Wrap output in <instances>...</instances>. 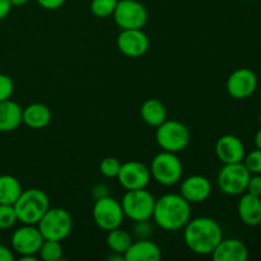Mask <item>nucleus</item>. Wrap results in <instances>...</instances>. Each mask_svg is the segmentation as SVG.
Returning a JSON list of instances; mask_svg holds the SVG:
<instances>
[{
	"instance_id": "27",
	"label": "nucleus",
	"mask_w": 261,
	"mask_h": 261,
	"mask_svg": "<svg viewBox=\"0 0 261 261\" xmlns=\"http://www.w3.org/2000/svg\"><path fill=\"white\" fill-rule=\"evenodd\" d=\"M121 162L115 157H106L99 163V172L107 178H116L119 175Z\"/></svg>"
},
{
	"instance_id": "5",
	"label": "nucleus",
	"mask_w": 261,
	"mask_h": 261,
	"mask_svg": "<svg viewBox=\"0 0 261 261\" xmlns=\"http://www.w3.org/2000/svg\"><path fill=\"white\" fill-rule=\"evenodd\" d=\"M150 176L155 182L163 186H173L180 182L184 167L177 153L162 150L150 163Z\"/></svg>"
},
{
	"instance_id": "32",
	"label": "nucleus",
	"mask_w": 261,
	"mask_h": 261,
	"mask_svg": "<svg viewBox=\"0 0 261 261\" xmlns=\"http://www.w3.org/2000/svg\"><path fill=\"white\" fill-rule=\"evenodd\" d=\"M246 193H250V194H252V195L260 196L261 198V175L250 176L249 184H247Z\"/></svg>"
},
{
	"instance_id": "36",
	"label": "nucleus",
	"mask_w": 261,
	"mask_h": 261,
	"mask_svg": "<svg viewBox=\"0 0 261 261\" xmlns=\"http://www.w3.org/2000/svg\"><path fill=\"white\" fill-rule=\"evenodd\" d=\"M0 261H14V254L7 246L0 245Z\"/></svg>"
},
{
	"instance_id": "26",
	"label": "nucleus",
	"mask_w": 261,
	"mask_h": 261,
	"mask_svg": "<svg viewBox=\"0 0 261 261\" xmlns=\"http://www.w3.org/2000/svg\"><path fill=\"white\" fill-rule=\"evenodd\" d=\"M119 0H92L91 12L97 18H107L114 14Z\"/></svg>"
},
{
	"instance_id": "2",
	"label": "nucleus",
	"mask_w": 261,
	"mask_h": 261,
	"mask_svg": "<svg viewBox=\"0 0 261 261\" xmlns=\"http://www.w3.org/2000/svg\"><path fill=\"white\" fill-rule=\"evenodd\" d=\"M152 218L165 231H178L191 219V204L180 194H165L155 199Z\"/></svg>"
},
{
	"instance_id": "14",
	"label": "nucleus",
	"mask_w": 261,
	"mask_h": 261,
	"mask_svg": "<svg viewBox=\"0 0 261 261\" xmlns=\"http://www.w3.org/2000/svg\"><path fill=\"white\" fill-rule=\"evenodd\" d=\"M117 48L120 53L129 58H140L149 48V37L147 33L139 30H121L117 36Z\"/></svg>"
},
{
	"instance_id": "16",
	"label": "nucleus",
	"mask_w": 261,
	"mask_h": 261,
	"mask_svg": "<svg viewBox=\"0 0 261 261\" xmlns=\"http://www.w3.org/2000/svg\"><path fill=\"white\" fill-rule=\"evenodd\" d=\"M212 184L205 176L193 175L181 182L180 195L190 204L203 203L211 196Z\"/></svg>"
},
{
	"instance_id": "10",
	"label": "nucleus",
	"mask_w": 261,
	"mask_h": 261,
	"mask_svg": "<svg viewBox=\"0 0 261 261\" xmlns=\"http://www.w3.org/2000/svg\"><path fill=\"white\" fill-rule=\"evenodd\" d=\"M114 20L121 30H139L148 22V10L138 0H119Z\"/></svg>"
},
{
	"instance_id": "21",
	"label": "nucleus",
	"mask_w": 261,
	"mask_h": 261,
	"mask_svg": "<svg viewBox=\"0 0 261 261\" xmlns=\"http://www.w3.org/2000/svg\"><path fill=\"white\" fill-rule=\"evenodd\" d=\"M23 109L12 99L0 102V133H10L22 124Z\"/></svg>"
},
{
	"instance_id": "15",
	"label": "nucleus",
	"mask_w": 261,
	"mask_h": 261,
	"mask_svg": "<svg viewBox=\"0 0 261 261\" xmlns=\"http://www.w3.org/2000/svg\"><path fill=\"white\" fill-rule=\"evenodd\" d=\"M216 155L223 165L242 162L246 155L245 144L236 135H222L216 143Z\"/></svg>"
},
{
	"instance_id": "34",
	"label": "nucleus",
	"mask_w": 261,
	"mask_h": 261,
	"mask_svg": "<svg viewBox=\"0 0 261 261\" xmlns=\"http://www.w3.org/2000/svg\"><path fill=\"white\" fill-rule=\"evenodd\" d=\"M107 195H109V188H107L106 185H103V184H97V185H94L93 189H92V196L94 198V200L105 198V196Z\"/></svg>"
},
{
	"instance_id": "18",
	"label": "nucleus",
	"mask_w": 261,
	"mask_h": 261,
	"mask_svg": "<svg viewBox=\"0 0 261 261\" xmlns=\"http://www.w3.org/2000/svg\"><path fill=\"white\" fill-rule=\"evenodd\" d=\"M237 213L244 224L250 227L260 226L261 222V198L250 193L242 194L237 204Z\"/></svg>"
},
{
	"instance_id": "7",
	"label": "nucleus",
	"mask_w": 261,
	"mask_h": 261,
	"mask_svg": "<svg viewBox=\"0 0 261 261\" xmlns=\"http://www.w3.org/2000/svg\"><path fill=\"white\" fill-rule=\"evenodd\" d=\"M37 227L45 240L63 241L73 229V218L65 209L48 208Z\"/></svg>"
},
{
	"instance_id": "20",
	"label": "nucleus",
	"mask_w": 261,
	"mask_h": 261,
	"mask_svg": "<svg viewBox=\"0 0 261 261\" xmlns=\"http://www.w3.org/2000/svg\"><path fill=\"white\" fill-rule=\"evenodd\" d=\"M51 121V111L43 103H31L23 109L22 124L27 125L30 129L40 130L47 126Z\"/></svg>"
},
{
	"instance_id": "4",
	"label": "nucleus",
	"mask_w": 261,
	"mask_h": 261,
	"mask_svg": "<svg viewBox=\"0 0 261 261\" xmlns=\"http://www.w3.org/2000/svg\"><path fill=\"white\" fill-rule=\"evenodd\" d=\"M190 138L189 127L177 120H166L155 130V142L166 152H182L190 143Z\"/></svg>"
},
{
	"instance_id": "40",
	"label": "nucleus",
	"mask_w": 261,
	"mask_h": 261,
	"mask_svg": "<svg viewBox=\"0 0 261 261\" xmlns=\"http://www.w3.org/2000/svg\"><path fill=\"white\" fill-rule=\"evenodd\" d=\"M260 226H261V222H260Z\"/></svg>"
},
{
	"instance_id": "1",
	"label": "nucleus",
	"mask_w": 261,
	"mask_h": 261,
	"mask_svg": "<svg viewBox=\"0 0 261 261\" xmlns=\"http://www.w3.org/2000/svg\"><path fill=\"white\" fill-rule=\"evenodd\" d=\"M222 240L223 232L221 226L209 217L190 219L184 227V241L194 254L212 255Z\"/></svg>"
},
{
	"instance_id": "19",
	"label": "nucleus",
	"mask_w": 261,
	"mask_h": 261,
	"mask_svg": "<svg viewBox=\"0 0 261 261\" xmlns=\"http://www.w3.org/2000/svg\"><path fill=\"white\" fill-rule=\"evenodd\" d=\"M125 261H158L162 257L160 246L147 240L133 241L129 249L124 254Z\"/></svg>"
},
{
	"instance_id": "33",
	"label": "nucleus",
	"mask_w": 261,
	"mask_h": 261,
	"mask_svg": "<svg viewBox=\"0 0 261 261\" xmlns=\"http://www.w3.org/2000/svg\"><path fill=\"white\" fill-rule=\"evenodd\" d=\"M41 8L46 10H56L65 4L66 0H36Z\"/></svg>"
},
{
	"instance_id": "17",
	"label": "nucleus",
	"mask_w": 261,
	"mask_h": 261,
	"mask_svg": "<svg viewBox=\"0 0 261 261\" xmlns=\"http://www.w3.org/2000/svg\"><path fill=\"white\" fill-rule=\"evenodd\" d=\"M212 257L214 261H246L249 250L241 240L223 239L212 252Z\"/></svg>"
},
{
	"instance_id": "9",
	"label": "nucleus",
	"mask_w": 261,
	"mask_h": 261,
	"mask_svg": "<svg viewBox=\"0 0 261 261\" xmlns=\"http://www.w3.org/2000/svg\"><path fill=\"white\" fill-rule=\"evenodd\" d=\"M92 216L96 226L106 232L121 227L125 218L121 203L110 195L97 199L93 205Z\"/></svg>"
},
{
	"instance_id": "8",
	"label": "nucleus",
	"mask_w": 261,
	"mask_h": 261,
	"mask_svg": "<svg viewBox=\"0 0 261 261\" xmlns=\"http://www.w3.org/2000/svg\"><path fill=\"white\" fill-rule=\"evenodd\" d=\"M250 171L244 162L228 163L221 168L217 177L219 190L226 195L236 196L246 193L247 184L250 180Z\"/></svg>"
},
{
	"instance_id": "39",
	"label": "nucleus",
	"mask_w": 261,
	"mask_h": 261,
	"mask_svg": "<svg viewBox=\"0 0 261 261\" xmlns=\"http://www.w3.org/2000/svg\"><path fill=\"white\" fill-rule=\"evenodd\" d=\"M259 121H260V124H261V114H260V116H259Z\"/></svg>"
},
{
	"instance_id": "29",
	"label": "nucleus",
	"mask_w": 261,
	"mask_h": 261,
	"mask_svg": "<svg viewBox=\"0 0 261 261\" xmlns=\"http://www.w3.org/2000/svg\"><path fill=\"white\" fill-rule=\"evenodd\" d=\"M242 162L251 175H261V149L259 148L247 153Z\"/></svg>"
},
{
	"instance_id": "38",
	"label": "nucleus",
	"mask_w": 261,
	"mask_h": 261,
	"mask_svg": "<svg viewBox=\"0 0 261 261\" xmlns=\"http://www.w3.org/2000/svg\"><path fill=\"white\" fill-rule=\"evenodd\" d=\"M28 2H30V0H10L13 7H23V5L27 4Z\"/></svg>"
},
{
	"instance_id": "25",
	"label": "nucleus",
	"mask_w": 261,
	"mask_h": 261,
	"mask_svg": "<svg viewBox=\"0 0 261 261\" xmlns=\"http://www.w3.org/2000/svg\"><path fill=\"white\" fill-rule=\"evenodd\" d=\"M38 257L43 261H60L63 259L64 249L60 241L54 240H43L38 251Z\"/></svg>"
},
{
	"instance_id": "22",
	"label": "nucleus",
	"mask_w": 261,
	"mask_h": 261,
	"mask_svg": "<svg viewBox=\"0 0 261 261\" xmlns=\"http://www.w3.org/2000/svg\"><path fill=\"white\" fill-rule=\"evenodd\" d=\"M140 117L147 125L157 127L167 120V110L160 99L149 98L140 107Z\"/></svg>"
},
{
	"instance_id": "3",
	"label": "nucleus",
	"mask_w": 261,
	"mask_h": 261,
	"mask_svg": "<svg viewBox=\"0 0 261 261\" xmlns=\"http://www.w3.org/2000/svg\"><path fill=\"white\" fill-rule=\"evenodd\" d=\"M13 206L18 222L22 224L37 226L43 214L50 208V199L47 194L41 189H28L22 191Z\"/></svg>"
},
{
	"instance_id": "12",
	"label": "nucleus",
	"mask_w": 261,
	"mask_h": 261,
	"mask_svg": "<svg viewBox=\"0 0 261 261\" xmlns=\"http://www.w3.org/2000/svg\"><path fill=\"white\" fill-rule=\"evenodd\" d=\"M116 178L125 190H138L147 188L152 176L149 167H147L144 163L139 161H129L121 163Z\"/></svg>"
},
{
	"instance_id": "6",
	"label": "nucleus",
	"mask_w": 261,
	"mask_h": 261,
	"mask_svg": "<svg viewBox=\"0 0 261 261\" xmlns=\"http://www.w3.org/2000/svg\"><path fill=\"white\" fill-rule=\"evenodd\" d=\"M120 203L125 217H127L130 221H149L154 211L155 198L145 189L126 190Z\"/></svg>"
},
{
	"instance_id": "35",
	"label": "nucleus",
	"mask_w": 261,
	"mask_h": 261,
	"mask_svg": "<svg viewBox=\"0 0 261 261\" xmlns=\"http://www.w3.org/2000/svg\"><path fill=\"white\" fill-rule=\"evenodd\" d=\"M12 7L13 5L10 3V0H0V20L4 19L9 14Z\"/></svg>"
},
{
	"instance_id": "23",
	"label": "nucleus",
	"mask_w": 261,
	"mask_h": 261,
	"mask_svg": "<svg viewBox=\"0 0 261 261\" xmlns=\"http://www.w3.org/2000/svg\"><path fill=\"white\" fill-rule=\"evenodd\" d=\"M22 191V185L17 177L12 175L0 176V204L13 205Z\"/></svg>"
},
{
	"instance_id": "28",
	"label": "nucleus",
	"mask_w": 261,
	"mask_h": 261,
	"mask_svg": "<svg viewBox=\"0 0 261 261\" xmlns=\"http://www.w3.org/2000/svg\"><path fill=\"white\" fill-rule=\"evenodd\" d=\"M18 222L14 206L0 204V229H9Z\"/></svg>"
},
{
	"instance_id": "30",
	"label": "nucleus",
	"mask_w": 261,
	"mask_h": 261,
	"mask_svg": "<svg viewBox=\"0 0 261 261\" xmlns=\"http://www.w3.org/2000/svg\"><path fill=\"white\" fill-rule=\"evenodd\" d=\"M14 92V83L13 79L7 74L0 73V102L9 99Z\"/></svg>"
},
{
	"instance_id": "37",
	"label": "nucleus",
	"mask_w": 261,
	"mask_h": 261,
	"mask_svg": "<svg viewBox=\"0 0 261 261\" xmlns=\"http://www.w3.org/2000/svg\"><path fill=\"white\" fill-rule=\"evenodd\" d=\"M254 143H255V147L259 148V149H261V127H260L259 130H257L256 134H255Z\"/></svg>"
},
{
	"instance_id": "11",
	"label": "nucleus",
	"mask_w": 261,
	"mask_h": 261,
	"mask_svg": "<svg viewBox=\"0 0 261 261\" xmlns=\"http://www.w3.org/2000/svg\"><path fill=\"white\" fill-rule=\"evenodd\" d=\"M257 84L259 79L254 70L249 68H240L229 74L226 89L232 98L246 99L255 93Z\"/></svg>"
},
{
	"instance_id": "31",
	"label": "nucleus",
	"mask_w": 261,
	"mask_h": 261,
	"mask_svg": "<svg viewBox=\"0 0 261 261\" xmlns=\"http://www.w3.org/2000/svg\"><path fill=\"white\" fill-rule=\"evenodd\" d=\"M152 226L148 221L134 222L133 227V236L137 240H147L152 236Z\"/></svg>"
},
{
	"instance_id": "24",
	"label": "nucleus",
	"mask_w": 261,
	"mask_h": 261,
	"mask_svg": "<svg viewBox=\"0 0 261 261\" xmlns=\"http://www.w3.org/2000/svg\"><path fill=\"white\" fill-rule=\"evenodd\" d=\"M107 246L114 254L124 255L130 245L133 244V236L122 228H115L107 232Z\"/></svg>"
},
{
	"instance_id": "13",
	"label": "nucleus",
	"mask_w": 261,
	"mask_h": 261,
	"mask_svg": "<svg viewBox=\"0 0 261 261\" xmlns=\"http://www.w3.org/2000/svg\"><path fill=\"white\" fill-rule=\"evenodd\" d=\"M43 240L45 239L38 227L33 224H23L12 234V247L20 256L37 255Z\"/></svg>"
}]
</instances>
